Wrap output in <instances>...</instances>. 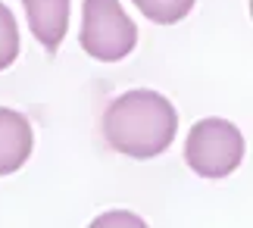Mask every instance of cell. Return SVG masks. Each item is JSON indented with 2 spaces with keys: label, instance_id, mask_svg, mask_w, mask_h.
Instances as JSON below:
<instances>
[{
  "label": "cell",
  "instance_id": "6da1fadb",
  "mask_svg": "<svg viewBox=\"0 0 253 228\" xmlns=\"http://www.w3.org/2000/svg\"><path fill=\"white\" fill-rule=\"evenodd\" d=\"M178 113L160 91H128L106 106L103 137L113 150L134 160H153L175 141Z\"/></svg>",
  "mask_w": 253,
  "mask_h": 228
},
{
  "label": "cell",
  "instance_id": "7a4b0ae2",
  "mask_svg": "<svg viewBox=\"0 0 253 228\" xmlns=\"http://www.w3.org/2000/svg\"><path fill=\"white\" fill-rule=\"evenodd\" d=\"M82 47L100 63H119L138 47V25L119 0H84L82 6Z\"/></svg>",
  "mask_w": 253,
  "mask_h": 228
},
{
  "label": "cell",
  "instance_id": "3957f363",
  "mask_svg": "<svg viewBox=\"0 0 253 228\" xmlns=\"http://www.w3.org/2000/svg\"><path fill=\"white\" fill-rule=\"evenodd\" d=\"M244 135L228 119H200L184 144V160L203 178H225L244 160Z\"/></svg>",
  "mask_w": 253,
  "mask_h": 228
},
{
  "label": "cell",
  "instance_id": "277c9868",
  "mask_svg": "<svg viewBox=\"0 0 253 228\" xmlns=\"http://www.w3.org/2000/svg\"><path fill=\"white\" fill-rule=\"evenodd\" d=\"M32 147H35L32 122L22 113L0 106V175H13L16 169H22L32 156Z\"/></svg>",
  "mask_w": 253,
  "mask_h": 228
},
{
  "label": "cell",
  "instance_id": "5b68a950",
  "mask_svg": "<svg viewBox=\"0 0 253 228\" xmlns=\"http://www.w3.org/2000/svg\"><path fill=\"white\" fill-rule=\"evenodd\" d=\"M32 35L41 41L47 53H53L63 44L69 28V0H22Z\"/></svg>",
  "mask_w": 253,
  "mask_h": 228
},
{
  "label": "cell",
  "instance_id": "8992f818",
  "mask_svg": "<svg viewBox=\"0 0 253 228\" xmlns=\"http://www.w3.org/2000/svg\"><path fill=\"white\" fill-rule=\"evenodd\" d=\"M131 3L157 25H175L194 9V0H131Z\"/></svg>",
  "mask_w": 253,
  "mask_h": 228
},
{
  "label": "cell",
  "instance_id": "52a82bcc",
  "mask_svg": "<svg viewBox=\"0 0 253 228\" xmlns=\"http://www.w3.org/2000/svg\"><path fill=\"white\" fill-rule=\"evenodd\" d=\"M19 56V25L6 3H0V72L9 69Z\"/></svg>",
  "mask_w": 253,
  "mask_h": 228
},
{
  "label": "cell",
  "instance_id": "ba28073f",
  "mask_svg": "<svg viewBox=\"0 0 253 228\" xmlns=\"http://www.w3.org/2000/svg\"><path fill=\"white\" fill-rule=\"evenodd\" d=\"M87 228H147V222L131 210H110L87 225Z\"/></svg>",
  "mask_w": 253,
  "mask_h": 228
}]
</instances>
